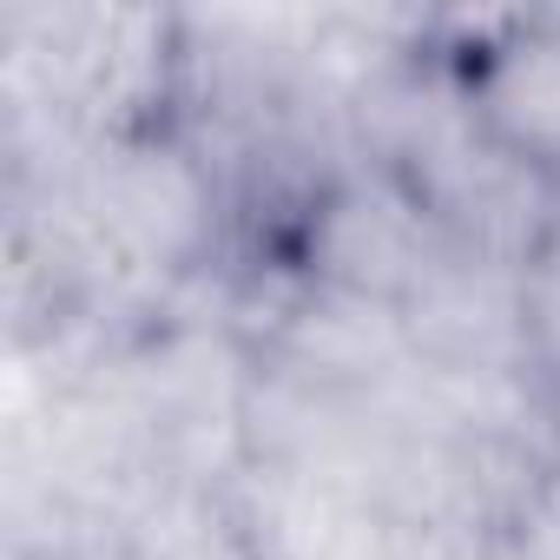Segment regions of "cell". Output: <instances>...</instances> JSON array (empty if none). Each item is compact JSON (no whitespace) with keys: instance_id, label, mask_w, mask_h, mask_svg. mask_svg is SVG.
<instances>
[{"instance_id":"2","label":"cell","mask_w":560,"mask_h":560,"mask_svg":"<svg viewBox=\"0 0 560 560\" xmlns=\"http://www.w3.org/2000/svg\"><path fill=\"white\" fill-rule=\"evenodd\" d=\"M132 402L152 442V468L172 488H231L250 468V383L257 357L231 324L159 317L126 350Z\"/></svg>"},{"instance_id":"3","label":"cell","mask_w":560,"mask_h":560,"mask_svg":"<svg viewBox=\"0 0 560 560\" xmlns=\"http://www.w3.org/2000/svg\"><path fill=\"white\" fill-rule=\"evenodd\" d=\"M409 357L429 376L508 383L534 376V284L527 270L475 257L462 244H435L422 277L402 298Z\"/></svg>"},{"instance_id":"5","label":"cell","mask_w":560,"mask_h":560,"mask_svg":"<svg viewBox=\"0 0 560 560\" xmlns=\"http://www.w3.org/2000/svg\"><path fill=\"white\" fill-rule=\"evenodd\" d=\"M250 357L277 376L311 383L324 396H350V402H370L416 370L402 304L357 298V291L317 284V277H304L291 291V304L270 317V330L250 343Z\"/></svg>"},{"instance_id":"6","label":"cell","mask_w":560,"mask_h":560,"mask_svg":"<svg viewBox=\"0 0 560 560\" xmlns=\"http://www.w3.org/2000/svg\"><path fill=\"white\" fill-rule=\"evenodd\" d=\"M435 244H442V231L429 224L422 198H416L402 178H389V172L350 159V165L337 172V185L324 191L317 218H311L304 270L317 277V284L402 304Z\"/></svg>"},{"instance_id":"7","label":"cell","mask_w":560,"mask_h":560,"mask_svg":"<svg viewBox=\"0 0 560 560\" xmlns=\"http://www.w3.org/2000/svg\"><path fill=\"white\" fill-rule=\"evenodd\" d=\"M119 560H264V547L231 488L159 481L119 527Z\"/></svg>"},{"instance_id":"1","label":"cell","mask_w":560,"mask_h":560,"mask_svg":"<svg viewBox=\"0 0 560 560\" xmlns=\"http://www.w3.org/2000/svg\"><path fill=\"white\" fill-rule=\"evenodd\" d=\"M86 218L139 291L159 304L224 264V185L185 126H139L93 139L73 178Z\"/></svg>"},{"instance_id":"4","label":"cell","mask_w":560,"mask_h":560,"mask_svg":"<svg viewBox=\"0 0 560 560\" xmlns=\"http://www.w3.org/2000/svg\"><path fill=\"white\" fill-rule=\"evenodd\" d=\"M402 185L422 198L429 224L448 244L494 257V264H514L527 277L547 257L553 224H560V165H540V159L501 145L481 126H462Z\"/></svg>"},{"instance_id":"8","label":"cell","mask_w":560,"mask_h":560,"mask_svg":"<svg viewBox=\"0 0 560 560\" xmlns=\"http://www.w3.org/2000/svg\"><path fill=\"white\" fill-rule=\"evenodd\" d=\"M547 514L560 521V409H553V429H547Z\"/></svg>"}]
</instances>
